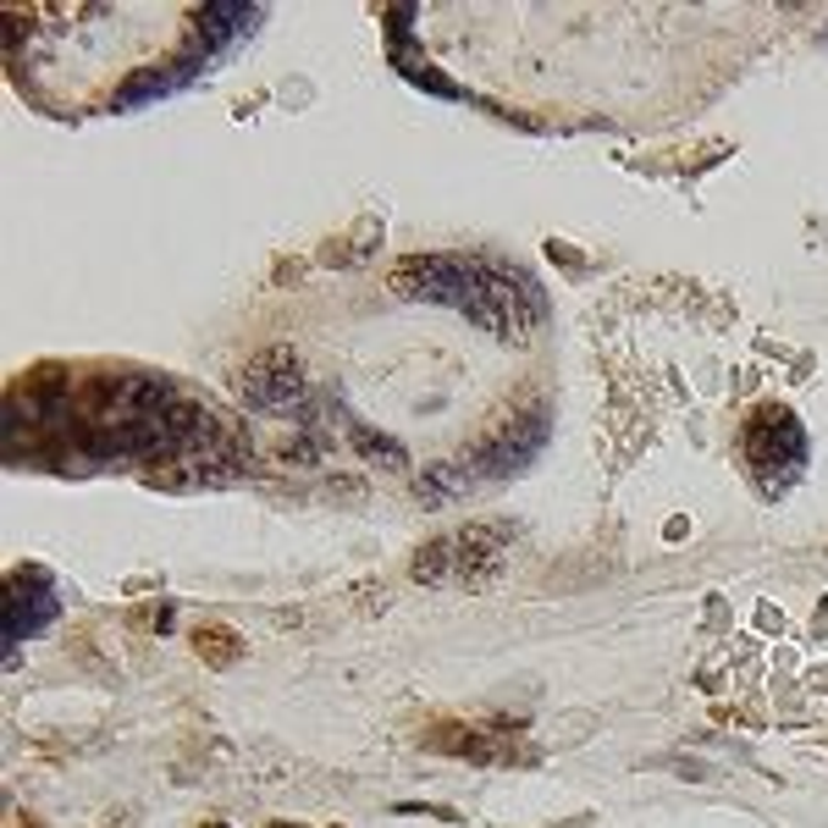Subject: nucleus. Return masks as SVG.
<instances>
[{
    "instance_id": "obj_1",
    "label": "nucleus",
    "mask_w": 828,
    "mask_h": 828,
    "mask_svg": "<svg viewBox=\"0 0 828 828\" xmlns=\"http://www.w3.org/2000/svg\"><path fill=\"white\" fill-rule=\"evenodd\" d=\"M536 442H541V409H536V403L508 409L492 431H481V442L459 459V470H465V481H470V476H502V470L525 465V453H530Z\"/></svg>"
},
{
    "instance_id": "obj_2",
    "label": "nucleus",
    "mask_w": 828,
    "mask_h": 828,
    "mask_svg": "<svg viewBox=\"0 0 828 828\" xmlns=\"http://www.w3.org/2000/svg\"><path fill=\"white\" fill-rule=\"evenodd\" d=\"M243 392L260 403V409H293L305 398V370L288 348H260L249 365H243Z\"/></svg>"
},
{
    "instance_id": "obj_3",
    "label": "nucleus",
    "mask_w": 828,
    "mask_h": 828,
    "mask_svg": "<svg viewBox=\"0 0 828 828\" xmlns=\"http://www.w3.org/2000/svg\"><path fill=\"white\" fill-rule=\"evenodd\" d=\"M502 547H508V530L502 525H465L459 536H453V586H470V591H481V586H492L497 569H502Z\"/></svg>"
},
{
    "instance_id": "obj_4",
    "label": "nucleus",
    "mask_w": 828,
    "mask_h": 828,
    "mask_svg": "<svg viewBox=\"0 0 828 828\" xmlns=\"http://www.w3.org/2000/svg\"><path fill=\"white\" fill-rule=\"evenodd\" d=\"M746 459H751L757 470H768L774 459H785L790 470L801 465V426L790 420L785 403H762V409L751 415V426H746Z\"/></svg>"
},
{
    "instance_id": "obj_5",
    "label": "nucleus",
    "mask_w": 828,
    "mask_h": 828,
    "mask_svg": "<svg viewBox=\"0 0 828 828\" xmlns=\"http://www.w3.org/2000/svg\"><path fill=\"white\" fill-rule=\"evenodd\" d=\"M431 746L437 751H459V757H476V762H508L513 746L497 740V735H476V729H431Z\"/></svg>"
},
{
    "instance_id": "obj_6",
    "label": "nucleus",
    "mask_w": 828,
    "mask_h": 828,
    "mask_svg": "<svg viewBox=\"0 0 828 828\" xmlns=\"http://www.w3.org/2000/svg\"><path fill=\"white\" fill-rule=\"evenodd\" d=\"M409 575L420 586H453V536H437L431 547H420L415 563H409Z\"/></svg>"
},
{
    "instance_id": "obj_7",
    "label": "nucleus",
    "mask_w": 828,
    "mask_h": 828,
    "mask_svg": "<svg viewBox=\"0 0 828 828\" xmlns=\"http://www.w3.org/2000/svg\"><path fill=\"white\" fill-rule=\"evenodd\" d=\"M193 652L210 662V668H227V662L243 652V641L232 630H221V625H204V630H193Z\"/></svg>"
},
{
    "instance_id": "obj_8",
    "label": "nucleus",
    "mask_w": 828,
    "mask_h": 828,
    "mask_svg": "<svg viewBox=\"0 0 828 828\" xmlns=\"http://www.w3.org/2000/svg\"><path fill=\"white\" fill-rule=\"evenodd\" d=\"M243 11H249V6H199V17H193V22H199L210 39H227V33L243 22Z\"/></svg>"
},
{
    "instance_id": "obj_9",
    "label": "nucleus",
    "mask_w": 828,
    "mask_h": 828,
    "mask_svg": "<svg viewBox=\"0 0 828 828\" xmlns=\"http://www.w3.org/2000/svg\"><path fill=\"white\" fill-rule=\"evenodd\" d=\"M266 828H299V824H266Z\"/></svg>"
},
{
    "instance_id": "obj_10",
    "label": "nucleus",
    "mask_w": 828,
    "mask_h": 828,
    "mask_svg": "<svg viewBox=\"0 0 828 828\" xmlns=\"http://www.w3.org/2000/svg\"><path fill=\"white\" fill-rule=\"evenodd\" d=\"M210 828H216V824H210Z\"/></svg>"
}]
</instances>
